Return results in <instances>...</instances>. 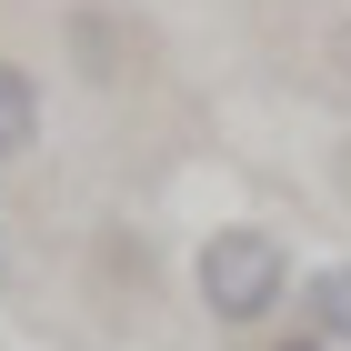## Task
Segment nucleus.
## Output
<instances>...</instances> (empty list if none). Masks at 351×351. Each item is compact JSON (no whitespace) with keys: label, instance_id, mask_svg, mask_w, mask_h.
<instances>
[{"label":"nucleus","instance_id":"nucleus-4","mask_svg":"<svg viewBox=\"0 0 351 351\" xmlns=\"http://www.w3.org/2000/svg\"><path fill=\"white\" fill-rule=\"evenodd\" d=\"M281 351H331V341H322V331H301V341H281Z\"/></svg>","mask_w":351,"mask_h":351},{"label":"nucleus","instance_id":"nucleus-1","mask_svg":"<svg viewBox=\"0 0 351 351\" xmlns=\"http://www.w3.org/2000/svg\"><path fill=\"white\" fill-rule=\"evenodd\" d=\"M281 291H291V261H281L271 231L231 221V231L201 241V301H211L221 322H261V311H281Z\"/></svg>","mask_w":351,"mask_h":351},{"label":"nucleus","instance_id":"nucleus-3","mask_svg":"<svg viewBox=\"0 0 351 351\" xmlns=\"http://www.w3.org/2000/svg\"><path fill=\"white\" fill-rule=\"evenodd\" d=\"M311 331H322L331 351H351V261H331L322 281H311Z\"/></svg>","mask_w":351,"mask_h":351},{"label":"nucleus","instance_id":"nucleus-2","mask_svg":"<svg viewBox=\"0 0 351 351\" xmlns=\"http://www.w3.org/2000/svg\"><path fill=\"white\" fill-rule=\"evenodd\" d=\"M30 141H40V81L21 60H0V161H21Z\"/></svg>","mask_w":351,"mask_h":351}]
</instances>
